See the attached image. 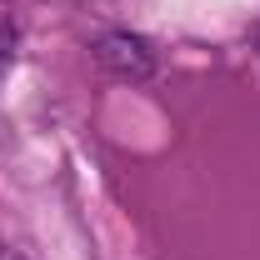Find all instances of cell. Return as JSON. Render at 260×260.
<instances>
[{"label": "cell", "mask_w": 260, "mask_h": 260, "mask_svg": "<svg viewBox=\"0 0 260 260\" xmlns=\"http://www.w3.org/2000/svg\"><path fill=\"white\" fill-rule=\"evenodd\" d=\"M0 260H25V255H20L15 245H0Z\"/></svg>", "instance_id": "obj_2"}, {"label": "cell", "mask_w": 260, "mask_h": 260, "mask_svg": "<svg viewBox=\"0 0 260 260\" xmlns=\"http://www.w3.org/2000/svg\"><path fill=\"white\" fill-rule=\"evenodd\" d=\"M95 60L115 75V80H150V70H155V55H150V45L140 40V35L130 30H110L95 40Z\"/></svg>", "instance_id": "obj_1"}]
</instances>
